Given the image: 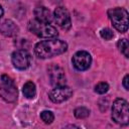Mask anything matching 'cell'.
Masks as SVG:
<instances>
[{
	"mask_svg": "<svg viewBox=\"0 0 129 129\" xmlns=\"http://www.w3.org/2000/svg\"><path fill=\"white\" fill-rule=\"evenodd\" d=\"M0 29H1L2 33H3L4 35H6V36H14V35H16L17 32H18V27H17V25H16L12 20H9V19L5 20V21L2 23Z\"/></svg>",
	"mask_w": 129,
	"mask_h": 129,
	"instance_id": "obj_12",
	"label": "cell"
},
{
	"mask_svg": "<svg viewBox=\"0 0 129 129\" xmlns=\"http://www.w3.org/2000/svg\"><path fill=\"white\" fill-rule=\"evenodd\" d=\"M34 16H35L36 20H38L40 22H44V23H50L52 21V19H53V15L49 11V9H47L44 6L35 7Z\"/></svg>",
	"mask_w": 129,
	"mask_h": 129,
	"instance_id": "obj_11",
	"label": "cell"
},
{
	"mask_svg": "<svg viewBox=\"0 0 129 129\" xmlns=\"http://www.w3.org/2000/svg\"><path fill=\"white\" fill-rule=\"evenodd\" d=\"M117 46L120 50L121 53L124 54L125 57H129V44H128V40L126 38H122V39H119L118 42H117Z\"/></svg>",
	"mask_w": 129,
	"mask_h": 129,
	"instance_id": "obj_14",
	"label": "cell"
},
{
	"mask_svg": "<svg viewBox=\"0 0 129 129\" xmlns=\"http://www.w3.org/2000/svg\"><path fill=\"white\" fill-rule=\"evenodd\" d=\"M3 13H4V11H3V8H2V6L0 5V18L3 16Z\"/></svg>",
	"mask_w": 129,
	"mask_h": 129,
	"instance_id": "obj_20",
	"label": "cell"
},
{
	"mask_svg": "<svg viewBox=\"0 0 129 129\" xmlns=\"http://www.w3.org/2000/svg\"><path fill=\"white\" fill-rule=\"evenodd\" d=\"M112 119L119 125H127L129 122V108L126 100L118 98L112 105Z\"/></svg>",
	"mask_w": 129,
	"mask_h": 129,
	"instance_id": "obj_2",
	"label": "cell"
},
{
	"mask_svg": "<svg viewBox=\"0 0 129 129\" xmlns=\"http://www.w3.org/2000/svg\"><path fill=\"white\" fill-rule=\"evenodd\" d=\"M12 63L17 70H26L31 62V56L25 49H17L12 53Z\"/></svg>",
	"mask_w": 129,
	"mask_h": 129,
	"instance_id": "obj_7",
	"label": "cell"
},
{
	"mask_svg": "<svg viewBox=\"0 0 129 129\" xmlns=\"http://www.w3.org/2000/svg\"><path fill=\"white\" fill-rule=\"evenodd\" d=\"M47 73H48L50 84L53 87L66 85L67 78H66L64 71L61 67H59L58 64H55V63H51L47 69Z\"/></svg>",
	"mask_w": 129,
	"mask_h": 129,
	"instance_id": "obj_6",
	"label": "cell"
},
{
	"mask_svg": "<svg viewBox=\"0 0 129 129\" xmlns=\"http://www.w3.org/2000/svg\"><path fill=\"white\" fill-rule=\"evenodd\" d=\"M73 95V91L70 87L63 85V86H58L54 87L48 94V97L51 102L53 103H62L70 99Z\"/></svg>",
	"mask_w": 129,
	"mask_h": 129,
	"instance_id": "obj_9",
	"label": "cell"
},
{
	"mask_svg": "<svg viewBox=\"0 0 129 129\" xmlns=\"http://www.w3.org/2000/svg\"><path fill=\"white\" fill-rule=\"evenodd\" d=\"M74 114H75L76 118L84 119V118H87L90 115V110L88 108H86V107H78V108L75 109Z\"/></svg>",
	"mask_w": 129,
	"mask_h": 129,
	"instance_id": "obj_15",
	"label": "cell"
},
{
	"mask_svg": "<svg viewBox=\"0 0 129 129\" xmlns=\"http://www.w3.org/2000/svg\"><path fill=\"white\" fill-rule=\"evenodd\" d=\"M40 118L41 120L45 123V124H50L52 123V121L54 120V115L51 111H47V110H44L40 113Z\"/></svg>",
	"mask_w": 129,
	"mask_h": 129,
	"instance_id": "obj_16",
	"label": "cell"
},
{
	"mask_svg": "<svg viewBox=\"0 0 129 129\" xmlns=\"http://www.w3.org/2000/svg\"><path fill=\"white\" fill-rule=\"evenodd\" d=\"M128 82H129V76L128 75H125V77H124V79H123V87H124V89L126 90V91H128L129 90V85H128Z\"/></svg>",
	"mask_w": 129,
	"mask_h": 129,
	"instance_id": "obj_19",
	"label": "cell"
},
{
	"mask_svg": "<svg viewBox=\"0 0 129 129\" xmlns=\"http://www.w3.org/2000/svg\"><path fill=\"white\" fill-rule=\"evenodd\" d=\"M17 88L13 82V80L3 75L0 79V97L4 99L6 102L13 103L17 100Z\"/></svg>",
	"mask_w": 129,
	"mask_h": 129,
	"instance_id": "obj_5",
	"label": "cell"
},
{
	"mask_svg": "<svg viewBox=\"0 0 129 129\" xmlns=\"http://www.w3.org/2000/svg\"><path fill=\"white\" fill-rule=\"evenodd\" d=\"M100 35H101V37L104 38L105 40H110V39L113 38L114 33H113V31H112L111 29H109V28H103V29L100 31Z\"/></svg>",
	"mask_w": 129,
	"mask_h": 129,
	"instance_id": "obj_18",
	"label": "cell"
},
{
	"mask_svg": "<svg viewBox=\"0 0 129 129\" xmlns=\"http://www.w3.org/2000/svg\"><path fill=\"white\" fill-rule=\"evenodd\" d=\"M23 95L27 98V99H33L36 95V88L33 82L28 81L23 85V89H22Z\"/></svg>",
	"mask_w": 129,
	"mask_h": 129,
	"instance_id": "obj_13",
	"label": "cell"
},
{
	"mask_svg": "<svg viewBox=\"0 0 129 129\" xmlns=\"http://www.w3.org/2000/svg\"><path fill=\"white\" fill-rule=\"evenodd\" d=\"M73 66L78 71H86L90 68L92 62V56L88 51L79 50L77 51L72 58Z\"/></svg>",
	"mask_w": 129,
	"mask_h": 129,
	"instance_id": "obj_8",
	"label": "cell"
},
{
	"mask_svg": "<svg viewBox=\"0 0 129 129\" xmlns=\"http://www.w3.org/2000/svg\"><path fill=\"white\" fill-rule=\"evenodd\" d=\"M108 16L115 27L120 32H125L128 29V12L121 7L111 8L108 10Z\"/></svg>",
	"mask_w": 129,
	"mask_h": 129,
	"instance_id": "obj_4",
	"label": "cell"
},
{
	"mask_svg": "<svg viewBox=\"0 0 129 129\" xmlns=\"http://www.w3.org/2000/svg\"><path fill=\"white\" fill-rule=\"evenodd\" d=\"M108 90H109V85L105 82H101V83H99L95 86V92L100 94V95H103V94L107 93Z\"/></svg>",
	"mask_w": 129,
	"mask_h": 129,
	"instance_id": "obj_17",
	"label": "cell"
},
{
	"mask_svg": "<svg viewBox=\"0 0 129 129\" xmlns=\"http://www.w3.org/2000/svg\"><path fill=\"white\" fill-rule=\"evenodd\" d=\"M68 49V44L63 40L56 38H48L39 41L34 46V52L39 58H49L63 53Z\"/></svg>",
	"mask_w": 129,
	"mask_h": 129,
	"instance_id": "obj_1",
	"label": "cell"
},
{
	"mask_svg": "<svg viewBox=\"0 0 129 129\" xmlns=\"http://www.w3.org/2000/svg\"><path fill=\"white\" fill-rule=\"evenodd\" d=\"M28 29L30 32L41 38H55L57 36V30L49 23L40 22L36 19L30 20L28 23Z\"/></svg>",
	"mask_w": 129,
	"mask_h": 129,
	"instance_id": "obj_3",
	"label": "cell"
},
{
	"mask_svg": "<svg viewBox=\"0 0 129 129\" xmlns=\"http://www.w3.org/2000/svg\"><path fill=\"white\" fill-rule=\"evenodd\" d=\"M53 19L55 23L63 30H69L72 26L71 16L64 7H56L53 12Z\"/></svg>",
	"mask_w": 129,
	"mask_h": 129,
	"instance_id": "obj_10",
	"label": "cell"
}]
</instances>
